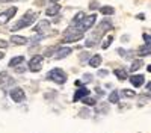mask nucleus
<instances>
[{
  "mask_svg": "<svg viewBox=\"0 0 151 133\" xmlns=\"http://www.w3.org/2000/svg\"><path fill=\"white\" fill-rule=\"evenodd\" d=\"M95 92H97L98 95H104V91H103L101 88H100V86H97V88H95Z\"/></svg>",
  "mask_w": 151,
  "mask_h": 133,
  "instance_id": "c9c22d12",
  "label": "nucleus"
},
{
  "mask_svg": "<svg viewBox=\"0 0 151 133\" xmlns=\"http://www.w3.org/2000/svg\"><path fill=\"white\" fill-rule=\"evenodd\" d=\"M82 103H83L85 106H97V104H98L94 97H85V98L82 100Z\"/></svg>",
  "mask_w": 151,
  "mask_h": 133,
  "instance_id": "a878e982",
  "label": "nucleus"
},
{
  "mask_svg": "<svg viewBox=\"0 0 151 133\" xmlns=\"http://www.w3.org/2000/svg\"><path fill=\"white\" fill-rule=\"evenodd\" d=\"M121 95L125 97V98H133V97H136V92L132 91V89H122L121 91Z\"/></svg>",
  "mask_w": 151,
  "mask_h": 133,
  "instance_id": "c85d7f7f",
  "label": "nucleus"
},
{
  "mask_svg": "<svg viewBox=\"0 0 151 133\" xmlns=\"http://www.w3.org/2000/svg\"><path fill=\"white\" fill-rule=\"evenodd\" d=\"M59 0H50V3H58Z\"/></svg>",
  "mask_w": 151,
  "mask_h": 133,
  "instance_id": "a19ab883",
  "label": "nucleus"
},
{
  "mask_svg": "<svg viewBox=\"0 0 151 133\" xmlns=\"http://www.w3.org/2000/svg\"><path fill=\"white\" fill-rule=\"evenodd\" d=\"M15 70V73H18V74H21V73H24L26 70H29V67H26L24 64H21V65H18L17 68H14Z\"/></svg>",
  "mask_w": 151,
  "mask_h": 133,
  "instance_id": "7c9ffc66",
  "label": "nucleus"
},
{
  "mask_svg": "<svg viewBox=\"0 0 151 133\" xmlns=\"http://www.w3.org/2000/svg\"><path fill=\"white\" fill-rule=\"evenodd\" d=\"M137 55H139L141 58H144V56H150L151 55V44H144V45H141L139 47V50H137Z\"/></svg>",
  "mask_w": 151,
  "mask_h": 133,
  "instance_id": "a211bd4d",
  "label": "nucleus"
},
{
  "mask_svg": "<svg viewBox=\"0 0 151 133\" xmlns=\"http://www.w3.org/2000/svg\"><path fill=\"white\" fill-rule=\"evenodd\" d=\"M147 91H150V92H151V82H148V83H147Z\"/></svg>",
  "mask_w": 151,
  "mask_h": 133,
  "instance_id": "58836bf2",
  "label": "nucleus"
},
{
  "mask_svg": "<svg viewBox=\"0 0 151 133\" xmlns=\"http://www.w3.org/2000/svg\"><path fill=\"white\" fill-rule=\"evenodd\" d=\"M36 17H38V14L36 12H32V11H27L26 14H24L14 26L11 27V32H17V30H21V29H24V27H29V26H32V24L36 21Z\"/></svg>",
  "mask_w": 151,
  "mask_h": 133,
  "instance_id": "f257e3e1",
  "label": "nucleus"
},
{
  "mask_svg": "<svg viewBox=\"0 0 151 133\" xmlns=\"http://www.w3.org/2000/svg\"><path fill=\"white\" fill-rule=\"evenodd\" d=\"M56 50H58V47H55V45H50V47H45V48H44L42 55H44V56H47V58H52V56H55Z\"/></svg>",
  "mask_w": 151,
  "mask_h": 133,
  "instance_id": "4be33fe9",
  "label": "nucleus"
},
{
  "mask_svg": "<svg viewBox=\"0 0 151 133\" xmlns=\"http://www.w3.org/2000/svg\"><path fill=\"white\" fill-rule=\"evenodd\" d=\"M86 15L83 14V12H77V14L74 15V18H73V21H71V24H74V26H80V23L83 21V18H85Z\"/></svg>",
  "mask_w": 151,
  "mask_h": 133,
  "instance_id": "412c9836",
  "label": "nucleus"
},
{
  "mask_svg": "<svg viewBox=\"0 0 151 133\" xmlns=\"http://www.w3.org/2000/svg\"><path fill=\"white\" fill-rule=\"evenodd\" d=\"M0 2H3V3H6V2H15V0H0Z\"/></svg>",
  "mask_w": 151,
  "mask_h": 133,
  "instance_id": "ea45409f",
  "label": "nucleus"
},
{
  "mask_svg": "<svg viewBox=\"0 0 151 133\" xmlns=\"http://www.w3.org/2000/svg\"><path fill=\"white\" fill-rule=\"evenodd\" d=\"M9 97L12 98V101L14 103H21L26 100V94H24V91L20 88V86H15V88H12L9 91Z\"/></svg>",
  "mask_w": 151,
  "mask_h": 133,
  "instance_id": "39448f33",
  "label": "nucleus"
},
{
  "mask_svg": "<svg viewBox=\"0 0 151 133\" xmlns=\"http://www.w3.org/2000/svg\"><path fill=\"white\" fill-rule=\"evenodd\" d=\"M107 74H109L107 70H98V76H100V77H106Z\"/></svg>",
  "mask_w": 151,
  "mask_h": 133,
  "instance_id": "72a5a7b5",
  "label": "nucleus"
},
{
  "mask_svg": "<svg viewBox=\"0 0 151 133\" xmlns=\"http://www.w3.org/2000/svg\"><path fill=\"white\" fill-rule=\"evenodd\" d=\"M83 35H85V32H82V30H77V32H67L62 42H77V41H80V40L83 38Z\"/></svg>",
  "mask_w": 151,
  "mask_h": 133,
  "instance_id": "6e6552de",
  "label": "nucleus"
},
{
  "mask_svg": "<svg viewBox=\"0 0 151 133\" xmlns=\"http://www.w3.org/2000/svg\"><path fill=\"white\" fill-rule=\"evenodd\" d=\"M91 91L88 89V88H79L77 91L74 92V97H73V100L74 101H79V100H83L85 97H89Z\"/></svg>",
  "mask_w": 151,
  "mask_h": 133,
  "instance_id": "ddd939ff",
  "label": "nucleus"
},
{
  "mask_svg": "<svg viewBox=\"0 0 151 133\" xmlns=\"http://www.w3.org/2000/svg\"><path fill=\"white\" fill-rule=\"evenodd\" d=\"M136 18H137V20H145V14H137Z\"/></svg>",
  "mask_w": 151,
  "mask_h": 133,
  "instance_id": "4c0bfd02",
  "label": "nucleus"
},
{
  "mask_svg": "<svg viewBox=\"0 0 151 133\" xmlns=\"http://www.w3.org/2000/svg\"><path fill=\"white\" fill-rule=\"evenodd\" d=\"M100 12H101L103 15H113L115 14V8L113 6H101L100 8Z\"/></svg>",
  "mask_w": 151,
  "mask_h": 133,
  "instance_id": "b1692460",
  "label": "nucleus"
},
{
  "mask_svg": "<svg viewBox=\"0 0 151 133\" xmlns=\"http://www.w3.org/2000/svg\"><path fill=\"white\" fill-rule=\"evenodd\" d=\"M101 56L100 55H92V58L89 59V67H92V68H98L100 65H101Z\"/></svg>",
  "mask_w": 151,
  "mask_h": 133,
  "instance_id": "aec40b11",
  "label": "nucleus"
},
{
  "mask_svg": "<svg viewBox=\"0 0 151 133\" xmlns=\"http://www.w3.org/2000/svg\"><path fill=\"white\" fill-rule=\"evenodd\" d=\"M45 79H47V80H52V82H55V83H58V85H64L68 77H67V73L62 70V68H53V70H50V71L47 73Z\"/></svg>",
  "mask_w": 151,
  "mask_h": 133,
  "instance_id": "f03ea898",
  "label": "nucleus"
},
{
  "mask_svg": "<svg viewBox=\"0 0 151 133\" xmlns=\"http://www.w3.org/2000/svg\"><path fill=\"white\" fill-rule=\"evenodd\" d=\"M116 53H118L121 58H132V55H133V52H130V50H125V48H118Z\"/></svg>",
  "mask_w": 151,
  "mask_h": 133,
  "instance_id": "cd10ccee",
  "label": "nucleus"
},
{
  "mask_svg": "<svg viewBox=\"0 0 151 133\" xmlns=\"http://www.w3.org/2000/svg\"><path fill=\"white\" fill-rule=\"evenodd\" d=\"M113 74H115L119 80L129 79V71L125 70V68H115V70H113Z\"/></svg>",
  "mask_w": 151,
  "mask_h": 133,
  "instance_id": "f3484780",
  "label": "nucleus"
},
{
  "mask_svg": "<svg viewBox=\"0 0 151 133\" xmlns=\"http://www.w3.org/2000/svg\"><path fill=\"white\" fill-rule=\"evenodd\" d=\"M142 67H144L142 59H136V60H133V64H132V67H130V70H129V71L134 73V71H137V70H139V68H142Z\"/></svg>",
  "mask_w": 151,
  "mask_h": 133,
  "instance_id": "5701e85b",
  "label": "nucleus"
},
{
  "mask_svg": "<svg viewBox=\"0 0 151 133\" xmlns=\"http://www.w3.org/2000/svg\"><path fill=\"white\" fill-rule=\"evenodd\" d=\"M42 64H44V56H42V55H35V56H32L30 60H29V64H27L29 71H32V73L41 71V70H42Z\"/></svg>",
  "mask_w": 151,
  "mask_h": 133,
  "instance_id": "7ed1b4c3",
  "label": "nucleus"
},
{
  "mask_svg": "<svg viewBox=\"0 0 151 133\" xmlns=\"http://www.w3.org/2000/svg\"><path fill=\"white\" fill-rule=\"evenodd\" d=\"M59 11H60V5L52 3V6H48V8L45 9V14H47L48 17H53V15H58V14H59Z\"/></svg>",
  "mask_w": 151,
  "mask_h": 133,
  "instance_id": "dca6fc26",
  "label": "nucleus"
},
{
  "mask_svg": "<svg viewBox=\"0 0 151 133\" xmlns=\"http://www.w3.org/2000/svg\"><path fill=\"white\" fill-rule=\"evenodd\" d=\"M109 107H110L109 103H98V104L95 106V114H97V115H101V114L106 115V114L109 112Z\"/></svg>",
  "mask_w": 151,
  "mask_h": 133,
  "instance_id": "2eb2a0df",
  "label": "nucleus"
},
{
  "mask_svg": "<svg viewBox=\"0 0 151 133\" xmlns=\"http://www.w3.org/2000/svg\"><path fill=\"white\" fill-rule=\"evenodd\" d=\"M83 80H85V82H91V80H92V74H89V73L83 74Z\"/></svg>",
  "mask_w": 151,
  "mask_h": 133,
  "instance_id": "473e14b6",
  "label": "nucleus"
},
{
  "mask_svg": "<svg viewBox=\"0 0 151 133\" xmlns=\"http://www.w3.org/2000/svg\"><path fill=\"white\" fill-rule=\"evenodd\" d=\"M17 14V8L15 6H11L8 8L5 12H0V26H3V24H6L12 17H14Z\"/></svg>",
  "mask_w": 151,
  "mask_h": 133,
  "instance_id": "423d86ee",
  "label": "nucleus"
},
{
  "mask_svg": "<svg viewBox=\"0 0 151 133\" xmlns=\"http://www.w3.org/2000/svg\"><path fill=\"white\" fill-rule=\"evenodd\" d=\"M14 83H15V79L12 77L9 73H6V71H2V73H0V86H2V88L12 86Z\"/></svg>",
  "mask_w": 151,
  "mask_h": 133,
  "instance_id": "1a4fd4ad",
  "label": "nucleus"
},
{
  "mask_svg": "<svg viewBox=\"0 0 151 133\" xmlns=\"http://www.w3.org/2000/svg\"><path fill=\"white\" fill-rule=\"evenodd\" d=\"M92 56L89 55V53H86V52H83L82 55H80V60H86V59H91Z\"/></svg>",
  "mask_w": 151,
  "mask_h": 133,
  "instance_id": "2f4dec72",
  "label": "nucleus"
},
{
  "mask_svg": "<svg viewBox=\"0 0 151 133\" xmlns=\"http://www.w3.org/2000/svg\"><path fill=\"white\" fill-rule=\"evenodd\" d=\"M73 53V48L71 47H58V50H56V53H55V59H64V58H67V56H70Z\"/></svg>",
  "mask_w": 151,
  "mask_h": 133,
  "instance_id": "9b49d317",
  "label": "nucleus"
},
{
  "mask_svg": "<svg viewBox=\"0 0 151 133\" xmlns=\"http://www.w3.org/2000/svg\"><path fill=\"white\" fill-rule=\"evenodd\" d=\"M144 41H145L147 44H151V35H148V33H144Z\"/></svg>",
  "mask_w": 151,
  "mask_h": 133,
  "instance_id": "f704fd0d",
  "label": "nucleus"
},
{
  "mask_svg": "<svg viewBox=\"0 0 151 133\" xmlns=\"http://www.w3.org/2000/svg\"><path fill=\"white\" fill-rule=\"evenodd\" d=\"M113 40H115V38H113V35H107V36H106V40H104V41H103V44H101L103 50H106V48H109V47H110V44L113 42Z\"/></svg>",
  "mask_w": 151,
  "mask_h": 133,
  "instance_id": "bb28decb",
  "label": "nucleus"
},
{
  "mask_svg": "<svg viewBox=\"0 0 151 133\" xmlns=\"http://www.w3.org/2000/svg\"><path fill=\"white\" fill-rule=\"evenodd\" d=\"M24 62V56H15V58H12L11 60H9V64H8V67H11V68H17L18 65H21Z\"/></svg>",
  "mask_w": 151,
  "mask_h": 133,
  "instance_id": "6ab92c4d",
  "label": "nucleus"
},
{
  "mask_svg": "<svg viewBox=\"0 0 151 133\" xmlns=\"http://www.w3.org/2000/svg\"><path fill=\"white\" fill-rule=\"evenodd\" d=\"M112 27H113L112 21H110L109 18H104V20H103V21L97 26V29L94 30V33L98 36V38H103V36H104L109 30H112Z\"/></svg>",
  "mask_w": 151,
  "mask_h": 133,
  "instance_id": "20e7f679",
  "label": "nucleus"
},
{
  "mask_svg": "<svg viewBox=\"0 0 151 133\" xmlns=\"http://www.w3.org/2000/svg\"><path fill=\"white\" fill-rule=\"evenodd\" d=\"M8 47V42L3 41V40H0V48H6Z\"/></svg>",
  "mask_w": 151,
  "mask_h": 133,
  "instance_id": "e433bc0d",
  "label": "nucleus"
},
{
  "mask_svg": "<svg viewBox=\"0 0 151 133\" xmlns=\"http://www.w3.org/2000/svg\"><path fill=\"white\" fill-rule=\"evenodd\" d=\"M129 80H130V83L133 85L134 88H141L142 85L145 83V77L142 74H133V76L129 77Z\"/></svg>",
  "mask_w": 151,
  "mask_h": 133,
  "instance_id": "f8f14e48",
  "label": "nucleus"
},
{
  "mask_svg": "<svg viewBox=\"0 0 151 133\" xmlns=\"http://www.w3.org/2000/svg\"><path fill=\"white\" fill-rule=\"evenodd\" d=\"M109 103H113V104L119 103V92L118 91H112L109 94Z\"/></svg>",
  "mask_w": 151,
  "mask_h": 133,
  "instance_id": "393cba45",
  "label": "nucleus"
},
{
  "mask_svg": "<svg viewBox=\"0 0 151 133\" xmlns=\"http://www.w3.org/2000/svg\"><path fill=\"white\" fill-rule=\"evenodd\" d=\"M47 30H50V21H48V20H41V21H38L35 26H33V32H35V33H42V35H45Z\"/></svg>",
  "mask_w": 151,
  "mask_h": 133,
  "instance_id": "9d476101",
  "label": "nucleus"
},
{
  "mask_svg": "<svg viewBox=\"0 0 151 133\" xmlns=\"http://www.w3.org/2000/svg\"><path fill=\"white\" fill-rule=\"evenodd\" d=\"M95 21H97V14H91V15H86L85 18H83V21L80 23V29L83 30V32H86V30H89L94 24H95Z\"/></svg>",
  "mask_w": 151,
  "mask_h": 133,
  "instance_id": "0eeeda50",
  "label": "nucleus"
},
{
  "mask_svg": "<svg viewBox=\"0 0 151 133\" xmlns=\"http://www.w3.org/2000/svg\"><path fill=\"white\" fill-rule=\"evenodd\" d=\"M147 70H148V73H151V65H148V67H147Z\"/></svg>",
  "mask_w": 151,
  "mask_h": 133,
  "instance_id": "79ce46f5",
  "label": "nucleus"
},
{
  "mask_svg": "<svg viewBox=\"0 0 151 133\" xmlns=\"http://www.w3.org/2000/svg\"><path fill=\"white\" fill-rule=\"evenodd\" d=\"M3 56H5V55H3V52H0V59H3Z\"/></svg>",
  "mask_w": 151,
  "mask_h": 133,
  "instance_id": "37998d69",
  "label": "nucleus"
},
{
  "mask_svg": "<svg viewBox=\"0 0 151 133\" xmlns=\"http://www.w3.org/2000/svg\"><path fill=\"white\" fill-rule=\"evenodd\" d=\"M11 42L15 44V45H26L30 42V40H27L26 36H21V35H12L11 36Z\"/></svg>",
  "mask_w": 151,
  "mask_h": 133,
  "instance_id": "4468645a",
  "label": "nucleus"
},
{
  "mask_svg": "<svg viewBox=\"0 0 151 133\" xmlns=\"http://www.w3.org/2000/svg\"><path fill=\"white\" fill-rule=\"evenodd\" d=\"M79 116L80 118H89L91 116V111L88 107H83V109H80V111H79Z\"/></svg>",
  "mask_w": 151,
  "mask_h": 133,
  "instance_id": "c756f323",
  "label": "nucleus"
}]
</instances>
